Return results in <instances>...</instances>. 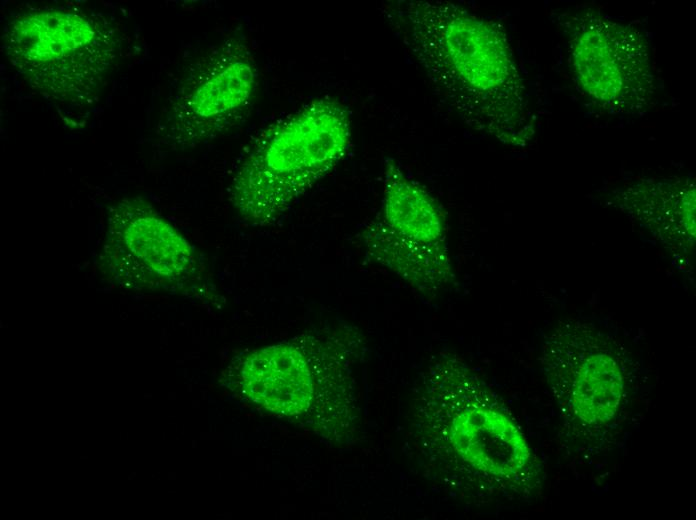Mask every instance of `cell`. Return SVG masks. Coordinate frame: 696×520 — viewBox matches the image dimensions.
<instances>
[{"instance_id": "4", "label": "cell", "mask_w": 696, "mask_h": 520, "mask_svg": "<svg viewBox=\"0 0 696 520\" xmlns=\"http://www.w3.org/2000/svg\"><path fill=\"white\" fill-rule=\"evenodd\" d=\"M2 49L38 95L62 108L93 105L121 52V34L101 14L68 7H33L4 26Z\"/></svg>"}, {"instance_id": "3", "label": "cell", "mask_w": 696, "mask_h": 520, "mask_svg": "<svg viewBox=\"0 0 696 520\" xmlns=\"http://www.w3.org/2000/svg\"><path fill=\"white\" fill-rule=\"evenodd\" d=\"M351 117L323 97L276 120L248 145L230 184V200L253 227L275 224L345 156Z\"/></svg>"}, {"instance_id": "10", "label": "cell", "mask_w": 696, "mask_h": 520, "mask_svg": "<svg viewBox=\"0 0 696 520\" xmlns=\"http://www.w3.org/2000/svg\"><path fill=\"white\" fill-rule=\"evenodd\" d=\"M366 254L420 292H435L452 279L445 242L425 244L394 233L382 222L370 223L361 233Z\"/></svg>"}, {"instance_id": "11", "label": "cell", "mask_w": 696, "mask_h": 520, "mask_svg": "<svg viewBox=\"0 0 696 520\" xmlns=\"http://www.w3.org/2000/svg\"><path fill=\"white\" fill-rule=\"evenodd\" d=\"M378 220L409 240L445 242V222L438 204L392 158L384 163L382 213Z\"/></svg>"}, {"instance_id": "2", "label": "cell", "mask_w": 696, "mask_h": 520, "mask_svg": "<svg viewBox=\"0 0 696 520\" xmlns=\"http://www.w3.org/2000/svg\"><path fill=\"white\" fill-rule=\"evenodd\" d=\"M411 428L427 465L458 492L526 495L537 458L521 427L459 357L440 354L417 384Z\"/></svg>"}, {"instance_id": "5", "label": "cell", "mask_w": 696, "mask_h": 520, "mask_svg": "<svg viewBox=\"0 0 696 520\" xmlns=\"http://www.w3.org/2000/svg\"><path fill=\"white\" fill-rule=\"evenodd\" d=\"M560 22L570 74L588 106L617 118L643 116L655 106L660 78L643 30L589 8Z\"/></svg>"}, {"instance_id": "8", "label": "cell", "mask_w": 696, "mask_h": 520, "mask_svg": "<svg viewBox=\"0 0 696 520\" xmlns=\"http://www.w3.org/2000/svg\"><path fill=\"white\" fill-rule=\"evenodd\" d=\"M351 332L304 334L253 350L236 364L247 397L278 414L305 412L321 376L348 369L358 343Z\"/></svg>"}, {"instance_id": "7", "label": "cell", "mask_w": 696, "mask_h": 520, "mask_svg": "<svg viewBox=\"0 0 696 520\" xmlns=\"http://www.w3.org/2000/svg\"><path fill=\"white\" fill-rule=\"evenodd\" d=\"M542 358L553 397L573 428L596 435L619 420L628 370L611 339L583 323H569L553 331Z\"/></svg>"}, {"instance_id": "1", "label": "cell", "mask_w": 696, "mask_h": 520, "mask_svg": "<svg viewBox=\"0 0 696 520\" xmlns=\"http://www.w3.org/2000/svg\"><path fill=\"white\" fill-rule=\"evenodd\" d=\"M383 13L469 128L511 147L531 143L535 116L513 48L499 24L440 0L390 1Z\"/></svg>"}, {"instance_id": "9", "label": "cell", "mask_w": 696, "mask_h": 520, "mask_svg": "<svg viewBox=\"0 0 696 520\" xmlns=\"http://www.w3.org/2000/svg\"><path fill=\"white\" fill-rule=\"evenodd\" d=\"M695 196L694 178L664 177L614 188L607 200L677 257H687L695 244Z\"/></svg>"}, {"instance_id": "6", "label": "cell", "mask_w": 696, "mask_h": 520, "mask_svg": "<svg viewBox=\"0 0 696 520\" xmlns=\"http://www.w3.org/2000/svg\"><path fill=\"white\" fill-rule=\"evenodd\" d=\"M257 86L258 69L248 45L234 37L221 41L185 73L167 101L156 139L184 150L218 138L246 116Z\"/></svg>"}]
</instances>
